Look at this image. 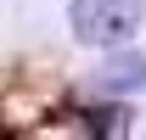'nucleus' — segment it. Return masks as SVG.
<instances>
[{
  "label": "nucleus",
  "instance_id": "1",
  "mask_svg": "<svg viewBox=\"0 0 146 140\" xmlns=\"http://www.w3.org/2000/svg\"><path fill=\"white\" fill-rule=\"evenodd\" d=\"M141 11L146 0H73L68 6V22H73V39L79 45H124L135 28H141Z\"/></svg>",
  "mask_w": 146,
  "mask_h": 140
},
{
  "label": "nucleus",
  "instance_id": "2",
  "mask_svg": "<svg viewBox=\"0 0 146 140\" xmlns=\"http://www.w3.org/2000/svg\"><path fill=\"white\" fill-rule=\"evenodd\" d=\"M96 84L107 95H124V90H146V56L141 51H124V56H107L96 67Z\"/></svg>",
  "mask_w": 146,
  "mask_h": 140
},
{
  "label": "nucleus",
  "instance_id": "3",
  "mask_svg": "<svg viewBox=\"0 0 146 140\" xmlns=\"http://www.w3.org/2000/svg\"><path fill=\"white\" fill-rule=\"evenodd\" d=\"M90 118L96 135H118V129H129V112H118V106H96V112H84Z\"/></svg>",
  "mask_w": 146,
  "mask_h": 140
}]
</instances>
